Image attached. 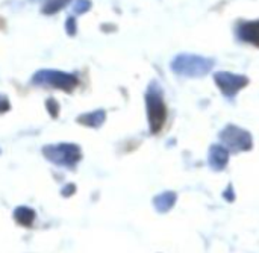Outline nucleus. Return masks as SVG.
I'll return each mask as SVG.
<instances>
[{"label":"nucleus","mask_w":259,"mask_h":253,"mask_svg":"<svg viewBox=\"0 0 259 253\" xmlns=\"http://www.w3.org/2000/svg\"><path fill=\"white\" fill-rule=\"evenodd\" d=\"M214 61L199 55H179L171 62V70L187 77H202L211 71Z\"/></svg>","instance_id":"nucleus-1"},{"label":"nucleus","mask_w":259,"mask_h":253,"mask_svg":"<svg viewBox=\"0 0 259 253\" xmlns=\"http://www.w3.org/2000/svg\"><path fill=\"white\" fill-rule=\"evenodd\" d=\"M146 105H147V118H149L150 131L153 134H158L165 123L167 109H165V103L162 99V91L155 82L149 85V90L146 94Z\"/></svg>","instance_id":"nucleus-2"},{"label":"nucleus","mask_w":259,"mask_h":253,"mask_svg":"<svg viewBox=\"0 0 259 253\" xmlns=\"http://www.w3.org/2000/svg\"><path fill=\"white\" fill-rule=\"evenodd\" d=\"M42 155L47 161L61 167H74L82 159V150L73 143L49 144L42 147Z\"/></svg>","instance_id":"nucleus-3"},{"label":"nucleus","mask_w":259,"mask_h":253,"mask_svg":"<svg viewBox=\"0 0 259 253\" xmlns=\"http://www.w3.org/2000/svg\"><path fill=\"white\" fill-rule=\"evenodd\" d=\"M32 83L38 85V87H50V88H58L62 91H73L79 79L76 74L67 73V71H61V70H38L33 76H32Z\"/></svg>","instance_id":"nucleus-4"},{"label":"nucleus","mask_w":259,"mask_h":253,"mask_svg":"<svg viewBox=\"0 0 259 253\" xmlns=\"http://www.w3.org/2000/svg\"><path fill=\"white\" fill-rule=\"evenodd\" d=\"M220 141L223 143V147H226L229 152L240 153L252 149V137L247 131L229 124L220 132Z\"/></svg>","instance_id":"nucleus-5"},{"label":"nucleus","mask_w":259,"mask_h":253,"mask_svg":"<svg viewBox=\"0 0 259 253\" xmlns=\"http://www.w3.org/2000/svg\"><path fill=\"white\" fill-rule=\"evenodd\" d=\"M217 87L226 97H234L240 90H243L247 83L249 79L243 74H234L229 71H219L214 76Z\"/></svg>","instance_id":"nucleus-6"},{"label":"nucleus","mask_w":259,"mask_h":253,"mask_svg":"<svg viewBox=\"0 0 259 253\" xmlns=\"http://www.w3.org/2000/svg\"><path fill=\"white\" fill-rule=\"evenodd\" d=\"M208 162L211 165V168H214L215 172L223 170L228 162H229V150L223 146H212L209 149V156H208Z\"/></svg>","instance_id":"nucleus-7"},{"label":"nucleus","mask_w":259,"mask_h":253,"mask_svg":"<svg viewBox=\"0 0 259 253\" xmlns=\"http://www.w3.org/2000/svg\"><path fill=\"white\" fill-rule=\"evenodd\" d=\"M238 36H240V39H243L246 43L259 46V20L243 23L238 27Z\"/></svg>","instance_id":"nucleus-8"},{"label":"nucleus","mask_w":259,"mask_h":253,"mask_svg":"<svg viewBox=\"0 0 259 253\" xmlns=\"http://www.w3.org/2000/svg\"><path fill=\"white\" fill-rule=\"evenodd\" d=\"M105 118H106V112L103 109H97V111H91V112L79 115L77 123L88 126V128H100L105 123Z\"/></svg>","instance_id":"nucleus-9"},{"label":"nucleus","mask_w":259,"mask_h":253,"mask_svg":"<svg viewBox=\"0 0 259 253\" xmlns=\"http://www.w3.org/2000/svg\"><path fill=\"white\" fill-rule=\"evenodd\" d=\"M176 203V194L173 191H165L162 194H158L153 199V205L158 213H167L170 211Z\"/></svg>","instance_id":"nucleus-10"},{"label":"nucleus","mask_w":259,"mask_h":253,"mask_svg":"<svg viewBox=\"0 0 259 253\" xmlns=\"http://www.w3.org/2000/svg\"><path fill=\"white\" fill-rule=\"evenodd\" d=\"M35 217H36L35 211L32 208H29V206H18L14 211V220L18 225L26 226V228L32 226V223L35 222Z\"/></svg>","instance_id":"nucleus-11"},{"label":"nucleus","mask_w":259,"mask_h":253,"mask_svg":"<svg viewBox=\"0 0 259 253\" xmlns=\"http://www.w3.org/2000/svg\"><path fill=\"white\" fill-rule=\"evenodd\" d=\"M70 2H71V0H44V5H42L41 11H42V14H46V15H53V14H56L58 11L64 9Z\"/></svg>","instance_id":"nucleus-12"},{"label":"nucleus","mask_w":259,"mask_h":253,"mask_svg":"<svg viewBox=\"0 0 259 253\" xmlns=\"http://www.w3.org/2000/svg\"><path fill=\"white\" fill-rule=\"evenodd\" d=\"M91 8V0H76L73 11L74 14H85L87 11H90Z\"/></svg>","instance_id":"nucleus-13"},{"label":"nucleus","mask_w":259,"mask_h":253,"mask_svg":"<svg viewBox=\"0 0 259 253\" xmlns=\"http://www.w3.org/2000/svg\"><path fill=\"white\" fill-rule=\"evenodd\" d=\"M46 108H47L49 114H50L53 118H56V117H58V114H59V103H58L53 97L47 99V102H46Z\"/></svg>","instance_id":"nucleus-14"},{"label":"nucleus","mask_w":259,"mask_h":253,"mask_svg":"<svg viewBox=\"0 0 259 253\" xmlns=\"http://www.w3.org/2000/svg\"><path fill=\"white\" fill-rule=\"evenodd\" d=\"M65 30L71 36L76 35V20H74V17H68L67 18V21H65Z\"/></svg>","instance_id":"nucleus-15"},{"label":"nucleus","mask_w":259,"mask_h":253,"mask_svg":"<svg viewBox=\"0 0 259 253\" xmlns=\"http://www.w3.org/2000/svg\"><path fill=\"white\" fill-rule=\"evenodd\" d=\"M11 109V103L9 99L5 94H0V114H5Z\"/></svg>","instance_id":"nucleus-16"},{"label":"nucleus","mask_w":259,"mask_h":253,"mask_svg":"<svg viewBox=\"0 0 259 253\" xmlns=\"http://www.w3.org/2000/svg\"><path fill=\"white\" fill-rule=\"evenodd\" d=\"M74 190H76V187H74V185H71V184H68L67 187H64V188H62V196L68 197V196H71V194L74 193Z\"/></svg>","instance_id":"nucleus-17"}]
</instances>
